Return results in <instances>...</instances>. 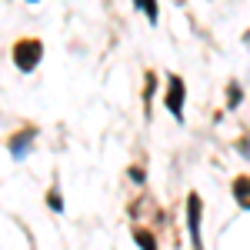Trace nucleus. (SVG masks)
Masks as SVG:
<instances>
[{
	"label": "nucleus",
	"instance_id": "obj_1",
	"mask_svg": "<svg viewBox=\"0 0 250 250\" xmlns=\"http://www.w3.org/2000/svg\"><path fill=\"white\" fill-rule=\"evenodd\" d=\"M14 67H17L20 74H34L40 67V60H43V43L37 37H23L14 43Z\"/></svg>",
	"mask_w": 250,
	"mask_h": 250
},
{
	"label": "nucleus",
	"instance_id": "obj_2",
	"mask_svg": "<svg viewBox=\"0 0 250 250\" xmlns=\"http://www.w3.org/2000/svg\"><path fill=\"white\" fill-rule=\"evenodd\" d=\"M187 233H190V247L204 250V197L197 190L187 193Z\"/></svg>",
	"mask_w": 250,
	"mask_h": 250
},
{
	"label": "nucleus",
	"instance_id": "obj_3",
	"mask_svg": "<svg viewBox=\"0 0 250 250\" xmlns=\"http://www.w3.org/2000/svg\"><path fill=\"white\" fill-rule=\"evenodd\" d=\"M184 100H187V83L180 74H167V90H164V107L170 110L177 124H184Z\"/></svg>",
	"mask_w": 250,
	"mask_h": 250
},
{
	"label": "nucleus",
	"instance_id": "obj_4",
	"mask_svg": "<svg viewBox=\"0 0 250 250\" xmlns=\"http://www.w3.org/2000/svg\"><path fill=\"white\" fill-rule=\"evenodd\" d=\"M34 144H37V130H34V127H23V130H17V134L7 140V150H10V157L20 164V160H27V157H30Z\"/></svg>",
	"mask_w": 250,
	"mask_h": 250
},
{
	"label": "nucleus",
	"instance_id": "obj_5",
	"mask_svg": "<svg viewBox=\"0 0 250 250\" xmlns=\"http://www.w3.org/2000/svg\"><path fill=\"white\" fill-rule=\"evenodd\" d=\"M230 193H233V200H237V207L250 213V177H247V173L233 177V187H230Z\"/></svg>",
	"mask_w": 250,
	"mask_h": 250
},
{
	"label": "nucleus",
	"instance_id": "obj_6",
	"mask_svg": "<svg viewBox=\"0 0 250 250\" xmlns=\"http://www.w3.org/2000/svg\"><path fill=\"white\" fill-rule=\"evenodd\" d=\"M134 244H137V250H160L157 247V237L147 227H134Z\"/></svg>",
	"mask_w": 250,
	"mask_h": 250
},
{
	"label": "nucleus",
	"instance_id": "obj_7",
	"mask_svg": "<svg viewBox=\"0 0 250 250\" xmlns=\"http://www.w3.org/2000/svg\"><path fill=\"white\" fill-rule=\"evenodd\" d=\"M134 3H137V10L150 20V23H157V20H160V3H157V0H134Z\"/></svg>",
	"mask_w": 250,
	"mask_h": 250
},
{
	"label": "nucleus",
	"instance_id": "obj_8",
	"mask_svg": "<svg viewBox=\"0 0 250 250\" xmlns=\"http://www.w3.org/2000/svg\"><path fill=\"white\" fill-rule=\"evenodd\" d=\"M240 100H244V87H240L237 80H230V87H227V107L237 110V107H240Z\"/></svg>",
	"mask_w": 250,
	"mask_h": 250
},
{
	"label": "nucleus",
	"instance_id": "obj_9",
	"mask_svg": "<svg viewBox=\"0 0 250 250\" xmlns=\"http://www.w3.org/2000/svg\"><path fill=\"white\" fill-rule=\"evenodd\" d=\"M47 207L54 213H63V193H60V187H50L47 190Z\"/></svg>",
	"mask_w": 250,
	"mask_h": 250
},
{
	"label": "nucleus",
	"instance_id": "obj_10",
	"mask_svg": "<svg viewBox=\"0 0 250 250\" xmlns=\"http://www.w3.org/2000/svg\"><path fill=\"white\" fill-rule=\"evenodd\" d=\"M154 90H157V74H147V87H144V104L154 100Z\"/></svg>",
	"mask_w": 250,
	"mask_h": 250
},
{
	"label": "nucleus",
	"instance_id": "obj_11",
	"mask_svg": "<svg viewBox=\"0 0 250 250\" xmlns=\"http://www.w3.org/2000/svg\"><path fill=\"white\" fill-rule=\"evenodd\" d=\"M237 154L244 157V160H250V130L240 137V140H237Z\"/></svg>",
	"mask_w": 250,
	"mask_h": 250
},
{
	"label": "nucleus",
	"instance_id": "obj_12",
	"mask_svg": "<svg viewBox=\"0 0 250 250\" xmlns=\"http://www.w3.org/2000/svg\"><path fill=\"white\" fill-rule=\"evenodd\" d=\"M130 180H134V184H140V187H144V180H147V173H144V167H130Z\"/></svg>",
	"mask_w": 250,
	"mask_h": 250
},
{
	"label": "nucleus",
	"instance_id": "obj_13",
	"mask_svg": "<svg viewBox=\"0 0 250 250\" xmlns=\"http://www.w3.org/2000/svg\"><path fill=\"white\" fill-rule=\"evenodd\" d=\"M244 43H247V47H250V30H247V34H244Z\"/></svg>",
	"mask_w": 250,
	"mask_h": 250
}]
</instances>
